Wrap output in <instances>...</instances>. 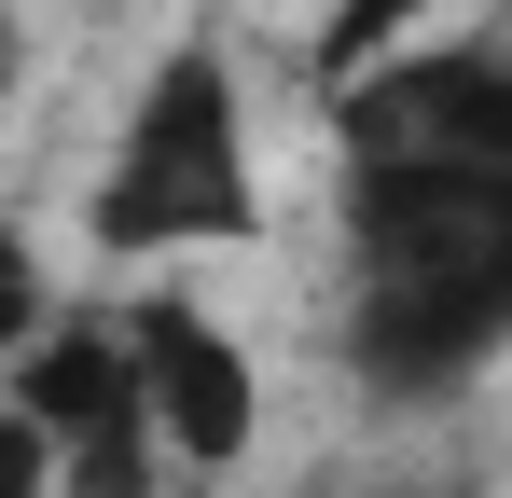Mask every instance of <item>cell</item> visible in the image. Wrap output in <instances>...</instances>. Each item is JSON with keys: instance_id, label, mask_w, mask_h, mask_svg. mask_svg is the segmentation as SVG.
I'll return each mask as SVG.
<instances>
[{"instance_id": "cell-1", "label": "cell", "mask_w": 512, "mask_h": 498, "mask_svg": "<svg viewBox=\"0 0 512 498\" xmlns=\"http://www.w3.org/2000/svg\"><path fill=\"white\" fill-rule=\"evenodd\" d=\"M512 346V166L346 153V360L360 388L429 402Z\"/></svg>"}, {"instance_id": "cell-2", "label": "cell", "mask_w": 512, "mask_h": 498, "mask_svg": "<svg viewBox=\"0 0 512 498\" xmlns=\"http://www.w3.org/2000/svg\"><path fill=\"white\" fill-rule=\"evenodd\" d=\"M97 249H236L263 222L250 194V111H236V70L222 42H180L167 70L139 83L125 139L97 166Z\"/></svg>"}, {"instance_id": "cell-3", "label": "cell", "mask_w": 512, "mask_h": 498, "mask_svg": "<svg viewBox=\"0 0 512 498\" xmlns=\"http://www.w3.org/2000/svg\"><path fill=\"white\" fill-rule=\"evenodd\" d=\"M346 153H457V166H512V42L499 28H457V42H416L374 83L333 97Z\"/></svg>"}, {"instance_id": "cell-4", "label": "cell", "mask_w": 512, "mask_h": 498, "mask_svg": "<svg viewBox=\"0 0 512 498\" xmlns=\"http://www.w3.org/2000/svg\"><path fill=\"white\" fill-rule=\"evenodd\" d=\"M125 332H139V388H153V429L180 443V471H194V485H208V471H236V457H250V429H263L250 346L208 319L194 291H139Z\"/></svg>"}, {"instance_id": "cell-5", "label": "cell", "mask_w": 512, "mask_h": 498, "mask_svg": "<svg viewBox=\"0 0 512 498\" xmlns=\"http://www.w3.org/2000/svg\"><path fill=\"white\" fill-rule=\"evenodd\" d=\"M416 14H429V0H346L333 28H319V83H333V97H346V83H374V70H388V42H402Z\"/></svg>"}]
</instances>
